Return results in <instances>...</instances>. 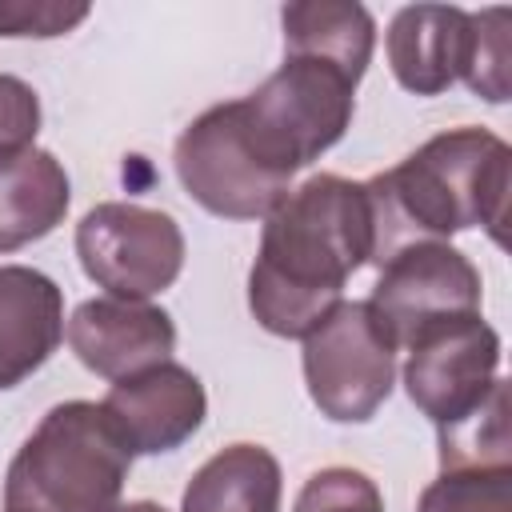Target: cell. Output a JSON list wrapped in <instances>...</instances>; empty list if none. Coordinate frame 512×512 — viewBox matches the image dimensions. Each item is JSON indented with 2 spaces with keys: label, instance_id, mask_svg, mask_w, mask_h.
<instances>
[{
  "label": "cell",
  "instance_id": "cell-1",
  "mask_svg": "<svg viewBox=\"0 0 512 512\" xmlns=\"http://www.w3.org/2000/svg\"><path fill=\"white\" fill-rule=\"evenodd\" d=\"M368 260L372 212L364 180L308 176L264 216L248 272V308L264 332L304 340L344 300L348 276Z\"/></svg>",
  "mask_w": 512,
  "mask_h": 512
},
{
  "label": "cell",
  "instance_id": "cell-2",
  "mask_svg": "<svg viewBox=\"0 0 512 512\" xmlns=\"http://www.w3.org/2000/svg\"><path fill=\"white\" fill-rule=\"evenodd\" d=\"M364 192L376 268L408 244L448 240L468 228H484L504 244L512 152L488 128H448L408 152L396 168L364 180Z\"/></svg>",
  "mask_w": 512,
  "mask_h": 512
},
{
  "label": "cell",
  "instance_id": "cell-3",
  "mask_svg": "<svg viewBox=\"0 0 512 512\" xmlns=\"http://www.w3.org/2000/svg\"><path fill=\"white\" fill-rule=\"evenodd\" d=\"M132 452L92 400L44 412L4 476V512H116Z\"/></svg>",
  "mask_w": 512,
  "mask_h": 512
},
{
  "label": "cell",
  "instance_id": "cell-4",
  "mask_svg": "<svg viewBox=\"0 0 512 512\" xmlns=\"http://www.w3.org/2000/svg\"><path fill=\"white\" fill-rule=\"evenodd\" d=\"M356 84L332 64L284 56V64L236 100V120L256 160L292 180L320 160L352 124Z\"/></svg>",
  "mask_w": 512,
  "mask_h": 512
},
{
  "label": "cell",
  "instance_id": "cell-5",
  "mask_svg": "<svg viewBox=\"0 0 512 512\" xmlns=\"http://www.w3.org/2000/svg\"><path fill=\"white\" fill-rule=\"evenodd\" d=\"M300 364L312 404L336 424L372 420L396 384V344L368 300H340L304 336Z\"/></svg>",
  "mask_w": 512,
  "mask_h": 512
},
{
  "label": "cell",
  "instance_id": "cell-6",
  "mask_svg": "<svg viewBox=\"0 0 512 512\" xmlns=\"http://www.w3.org/2000/svg\"><path fill=\"white\" fill-rule=\"evenodd\" d=\"M84 276L120 300H148L176 284L184 268V232L176 216L128 200L96 204L76 224Z\"/></svg>",
  "mask_w": 512,
  "mask_h": 512
},
{
  "label": "cell",
  "instance_id": "cell-7",
  "mask_svg": "<svg viewBox=\"0 0 512 512\" xmlns=\"http://www.w3.org/2000/svg\"><path fill=\"white\" fill-rule=\"evenodd\" d=\"M172 160L184 192L204 212L224 220H264L288 196V180L268 172L248 148L236 120V100L200 112L180 132Z\"/></svg>",
  "mask_w": 512,
  "mask_h": 512
},
{
  "label": "cell",
  "instance_id": "cell-8",
  "mask_svg": "<svg viewBox=\"0 0 512 512\" xmlns=\"http://www.w3.org/2000/svg\"><path fill=\"white\" fill-rule=\"evenodd\" d=\"M480 272L476 264L452 248L448 240L408 244L392 260L380 264L368 308L392 336L396 352L408 348L420 332L480 312Z\"/></svg>",
  "mask_w": 512,
  "mask_h": 512
},
{
  "label": "cell",
  "instance_id": "cell-9",
  "mask_svg": "<svg viewBox=\"0 0 512 512\" xmlns=\"http://www.w3.org/2000/svg\"><path fill=\"white\" fill-rule=\"evenodd\" d=\"M500 380V332L480 316H456L408 344L404 392L436 424L468 416Z\"/></svg>",
  "mask_w": 512,
  "mask_h": 512
},
{
  "label": "cell",
  "instance_id": "cell-10",
  "mask_svg": "<svg viewBox=\"0 0 512 512\" xmlns=\"http://www.w3.org/2000/svg\"><path fill=\"white\" fill-rule=\"evenodd\" d=\"M100 408L108 412L132 456H160L192 440V432L208 416V396L192 368L164 360L112 380Z\"/></svg>",
  "mask_w": 512,
  "mask_h": 512
},
{
  "label": "cell",
  "instance_id": "cell-11",
  "mask_svg": "<svg viewBox=\"0 0 512 512\" xmlns=\"http://www.w3.org/2000/svg\"><path fill=\"white\" fill-rule=\"evenodd\" d=\"M64 332L76 360L104 380H124L132 372L164 364L176 348L172 316L148 300H120V296L84 300L68 316Z\"/></svg>",
  "mask_w": 512,
  "mask_h": 512
},
{
  "label": "cell",
  "instance_id": "cell-12",
  "mask_svg": "<svg viewBox=\"0 0 512 512\" xmlns=\"http://www.w3.org/2000/svg\"><path fill=\"white\" fill-rule=\"evenodd\" d=\"M64 340V292L28 264H0V392L28 380Z\"/></svg>",
  "mask_w": 512,
  "mask_h": 512
},
{
  "label": "cell",
  "instance_id": "cell-13",
  "mask_svg": "<svg viewBox=\"0 0 512 512\" xmlns=\"http://www.w3.org/2000/svg\"><path fill=\"white\" fill-rule=\"evenodd\" d=\"M468 44V12L452 4H408L384 32L388 68L400 88L440 96L460 80Z\"/></svg>",
  "mask_w": 512,
  "mask_h": 512
},
{
  "label": "cell",
  "instance_id": "cell-14",
  "mask_svg": "<svg viewBox=\"0 0 512 512\" xmlns=\"http://www.w3.org/2000/svg\"><path fill=\"white\" fill-rule=\"evenodd\" d=\"M284 56L332 64L352 84L364 80L376 48V20L356 0H296L280 8Z\"/></svg>",
  "mask_w": 512,
  "mask_h": 512
},
{
  "label": "cell",
  "instance_id": "cell-15",
  "mask_svg": "<svg viewBox=\"0 0 512 512\" xmlns=\"http://www.w3.org/2000/svg\"><path fill=\"white\" fill-rule=\"evenodd\" d=\"M72 204V184L64 164L44 148H24L0 156V252H16L44 240L64 224Z\"/></svg>",
  "mask_w": 512,
  "mask_h": 512
},
{
  "label": "cell",
  "instance_id": "cell-16",
  "mask_svg": "<svg viewBox=\"0 0 512 512\" xmlns=\"http://www.w3.org/2000/svg\"><path fill=\"white\" fill-rule=\"evenodd\" d=\"M280 496V460L264 444L240 440L192 472L180 512H280Z\"/></svg>",
  "mask_w": 512,
  "mask_h": 512
},
{
  "label": "cell",
  "instance_id": "cell-17",
  "mask_svg": "<svg viewBox=\"0 0 512 512\" xmlns=\"http://www.w3.org/2000/svg\"><path fill=\"white\" fill-rule=\"evenodd\" d=\"M440 472L464 468H512V436H508V380L500 376L488 396L460 420L436 428Z\"/></svg>",
  "mask_w": 512,
  "mask_h": 512
},
{
  "label": "cell",
  "instance_id": "cell-18",
  "mask_svg": "<svg viewBox=\"0 0 512 512\" xmlns=\"http://www.w3.org/2000/svg\"><path fill=\"white\" fill-rule=\"evenodd\" d=\"M512 12L508 8H480L468 12V44L460 80L488 104H504L512 96V40H508Z\"/></svg>",
  "mask_w": 512,
  "mask_h": 512
},
{
  "label": "cell",
  "instance_id": "cell-19",
  "mask_svg": "<svg viewBox=\"0 0 512 512\" xmlns=\"http://www.w3.org/2000/svg\"><path fill=\"white\" fill-rule=\"evenodd\" d=\"M416 512H512V468L440 472L420 492Z\"/></svg>",
  "mask_w": 512,
  "mask_h": 512
},
{
  "label": "cell",
  "instance_id": "cell-20",
  "mask_svg": "<svg viewBox=\"0 0 512 512\" xmlns=\"http://www.w3.org/2000/svg\"><path fill=\"white\" fill-rule=\"evenodd\" d=\"M292 512H384V496L368 472L332 464L304 480Z\"/></svg>",
  "mask_w": 512,
  "mask_h": 512
},
{
  "label": "cell",
  "instance_id": "cell-21",
  "mask_svg": "<svg viewBox=\"0 0 512 512\" xmlns=\"http://www.w3.org/2000/svg\"><path fill=\"white\" fill-rule=\"evenodd\" d=\"M84 0H0V36H36L52 40L72 32L76 24L88 20Z\"/></svg>",
  "mask_w": 512,
  "mask_h": 512
},
{
  "label": "cell",
  "instance_id": "cell-22",
  "mask_svg": "<svg viewBox=\"0 0 512 512\" xmlns=\"http://www.w3.org/2000/svg\"><path fill=\"white\" fill-rule=\"evenodd\" d=\"M40 132V96L20 76L0 72V156L32 148Z\"/></svg>",
  "mask_w": 512,
  "mask_h": 512
},
{
  "label": "cell",
  "instance_id": "cell-23",
  "mask_svg": "<svg viewBox=\"0 0 512 512\" xmlns=\"http://www.w3.org/2000/svg\"><path fill=\"white\" fill-rule=\"evenodd\" d=\"M116 512H168V508L156 504V500H128V504H120Z\"/></svg>",
  "mask_w": 512,
  "mask_h": 512
}]
</instances>
